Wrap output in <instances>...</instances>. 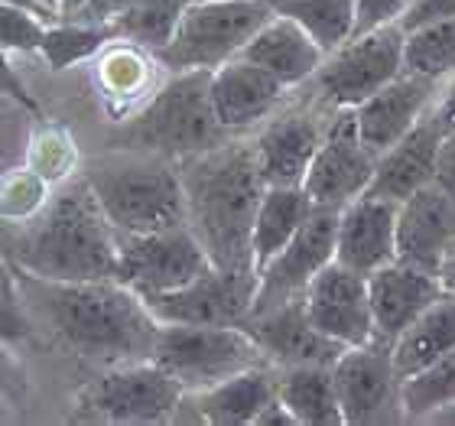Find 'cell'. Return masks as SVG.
Segmentation results:
<instances>
[{"label":"cell","instance_id":"6da1fadb","mask_svg":"<svg viewBox=\"0 0 455 426\" xmlns=\"http://www.w3.org/2000/svg\"><path fill=\"white\" fill-rule=\"evenodd\" d=\"M23 303H33L59 342L101 365L147 361L160 322L140 293L121 280L59 284L23 274Z\"/></svg>","mask_w":455,"mask_h":426},{"label":"cell","instance_id":"7a4b0ae2","mask_svg":"<svg viewBox=\"0 0 455 426\" xmlns=\"http://www.w3.org/2000/svg\"><path fill=\"white\" fill-rule=\"evenodd\" d=\"M176 166L186 196V225L199 237L212 267L254 274L251 231L267 189L257 170L254 143H219Z\"/></svg>","mask_w":455,"mask_h":426},{"label":"cell","instance_id":"3957f363","mask_svg":"<svg viewBox=\"0 0 455 426\" xmlns=\"http://www.w3.org/2000/svg\"><path fill=\"white\" fill-rule=\"evenodd\" d=\"M13 257L23 274L43 280H117V228L78 176L52 196L33 225H27Z\"/></svg>","mask_w":455,"mask_h":426},{"label":"cell","instance_id":"277c9868","mask_svg":"<svg viewBox=\"0 0 455 426\" xmlns=\"http://www.w3.org/2000/svg\"><path fill=\"white\" fill-rule=\"evenodd\" d=\"M82 180L117 235H147L160 228L186 225L180 166L160 153L124 147L85 163Z\"/></svg>","mask_w":455,"mask_h":426},{"label":"cell","instance_id":"5b68a950","mask_svg":"<svg viewBox=\"0 0 455 426\" xmlns=\"http://www.w3.org/2000/svg\"><path fill=\"white\" fill-rule=\"evenodd\" d=\"M209 85V68L172 72L170 82L121 131V143L131 150L160 153L172 163L225 143L228 131L215 117Z\"/></svg>","mask_w":455,"mask_h":426},{"label":"cell","instance_id":"8992f818","mask_svg":"<svg viewBox=\"0 0 455 426\" xmlns=\"http://www.w3.org/2000/svg\"><path fill=\"white\" fill-rule=\"evenodd\" d=\"M150 361H156L170 378L180 381L186 394L215 388L237 371L267 365L264 351L244 326H186L160 322Z\"/></svg>","mask_w":455,"mask_h":426},{"label":"cell","instance_id":"52a82bcc","mask_svg":"<svg viewBox=\"0 0 455 426\" xmlns=\"http://www.w3.org/2000/svg\"><path fill=\"white\" fill-rule=\"evenodd\" d=\"M274 17L267 0H189L176 36L156 52V62L170 72L209 68L241 56L247 39Z\"/></svg>","mask_w":455,"mask_h":426},{"label":"cell","instance_id":"ba28073f","mask_svg":"<svg viewBox=\"0 0 455 426\" xmlns=\"http://www.w3.org/2000/svg\"><path fill=\"white\" fill-rule=\"evenodd\" d=\"M186 390L156 361H127L88 384L76 400L72 420L98 423H163L182 407Z\"/></svg>","mask_w":455,"mask_h":426},{"label":"cell","instance_id":"9c48e42d","mask_svg":"<svg viewBox=\"0 0 455 426\" xmlns=\"http://www.w3.org/2000/svg\"><path fill=\"white\" fill-rule=\"evenodd\" d=\"M403 72V27L387 23L345 39L315 68V92L332 108H358Z\"/></svg>","mask_w":455,"mask_h":426},{"label":"cell","instance_id":"30bf717a","mask_svg":"<svg viewBox=\"0 0 455 426\" xmlns=\"http://www.w3.org/2000/svg\"><path fill=\"white\" fill-rule=\"evenodd\" d=\"M209 267V254L202 251L189 225L160 228L147 235H117V280L143 300L170 293Z\"/></svg>","mask_w":455,"mask_h":426},{"label":"cell","instance_id":"8fae6325","mask_svg":"<svg viewBox=\"0 0 455 426\" xmlns=\"http://www.w3.org/2000/svg\"><path fill=\"white\" fill-rule=\"evenodd\" d=\"M374 166L378 157L361 141L355 108H335V117L325 124L323 143L309 163L303 189L319 209H341L368 192Z\"/></svg>","mask_w":455,"mask_h":426},{"label":"cell","instance_id":"7c38bea8","mask_svg":"<svg viewBox=\"0 0 455 426\" xmlns=\"http://www.w3.org/2000/svg\"><path fill=\"white\" fill-rule=\"evenodd\" d=\"M335 231H339V209H319L315 205L303 228L290 237L283 251H276L257 274V293L251 316L267 313L274 306L290 300H303L306 286L325 264L335 261Z\"/></svg>","mask_w":455,"mask_h":426},{"label":"cell","instance_id":"4fadbf2b","mask_svg":"<svg viewBox=\"0 0 455 426\" xmlns=\"http://www.w3.org/2000/svg\"><path fill=\"white\" fill-rule=\"evenodd\" d=\"M257 293V274H231L209 267L196 280L170 293L147 296L156 322H186V326H241L251 316Z\"/></svg>","mask_w":455,"mask_h":426},{"label":"cell","instance_id":"5bb4252c","mask_svg":"<svg viewBox=\"0 0 455 426\" xmlns=\"http://www.w3.org/2000/svg\"><path fill=\"white\" fill-rule=\"evenodd\" d=\"M332 378L345 423H378L387 410L400 414V381L390 361V345L384 342L371 339L345 349L332 365Z\"/></svg>","mask_w":455,"mask_h":426},{"label":"cell","instance_id":"9a60e30c","mask_svg":"<svg viewBox=\"0 0 455 426\" xmlns=\"http://www.w3.org/2000/svg\"><path fill=\"white\" fill-rule=\"evenodd\" d=\"M303 306L315 329L345 349L374 339L368 277L339 264V261L325 264L313 277V284L306 286L303 293Z\"/></svg>","mask_w":455,"mask_h":426},{"label":"cell","instance_id":"2e32d148","mask_svg":"<svg viewBox=\"0 0 455 426\" xmlns=\"http://www.w3.org/2000/svg\"><path fill=\"white\" fill-rule=\"evenodd\" d=\"M247 335L260 345L264 358L276 368H296V365H335L345 345L323 335L313 319L306 316L303 300H290L274 306L267 313H254L241 322Z\"/></svg>","mask_w":455,"mask_h":426},{"label":"cell","instance_id":"e0dca14e","mask_svg":"<svg viewBox=\"0 0 455 426\" xmlns=\"http://www.w3.org/2000/svg\"><path fill=\"white\" fill-rule=\"evenodd\" d=\"M368 296L371 316H374V339L390 345L410 322L419 313H427L443 296V284L433 270L394 257L390 264L378 267L368 277Z\"/></svg>","mask_w":455,"mask_h":426},{"label":"cell","instance_id":"ac0fdd59","mask_svg":"<svg viewBox=\"0 0 455 426\" xmlns=\"http://www.w3.org/2000/svg\"><path fill=\"white\" fill-rule=\"evenodd\" d=\"M397 257V202L358 196L339 209L335 261L371 277Z\"/></svg>","mask_w":455,"mask_h":426},{"label":"cell","instance_id":"d6986e66","mask_svg":"<svg viewBox=\"0 0 455 426\" xmlns=\"http://www.w3.org/2000/svg\"><path fill=\"white\" fill-rule=\"evenodd\" d=\"M436 82L419 78L413 72H400L397 78H390L387 85L364 98L355 108V121H358V133L364 147L374 157L394 147L413 124L427 111H433V95H436Z\"/></svg>","mask_w":455,"mask_h":426},{"label":"cell","instance_id":"ffe728a7","mask_svg":"<svg viewBox=\"0 0 455 426\" xmlns=\"http://www.w3.org/2000/svg\"><path fill=\"white\" fill-rule=\"evenodd\" d=\"M455 245V199L429 182L397 205V257L439 274L446 251Z\"/></svg>","mask_w":455,"mask_h":426},{"label":"cell","instance_id":"44dd1931","mask_svg":"<svg viewBox=\"0 0 455 426\" xmlns=\"http://www.w3.org/2000/svg\"><path fill=\"white\" fill-rule=\"evenodd\" d=\"M439 141H443V127L436 124L433 111H427L394 147H387L378 157L368 196H378V199L397 202L400 205L417 189L429 186L433 173H436Z\"/></svg>","mask_w":455,"mask_h":426},{"label":"cell","instance_id":"7402d4cb","mask_svg":"<svg viewBox=\"0 0 455 426\" xmlns=\"http://www.w3.org/2000/svg\"><path fill=\"white\" fill-rule=\"evenodd\" d=\"M325 127L309 111L280 114L267 124L254 141V157L260 180L267 186H303Z\"/></svg>","mask_w":455,"mask_h":426},{"label":"cell","instance_id":"603a6c76","mask_svg":"<svg viewBox=\"0 0 455 426\" xmlns=\"http://www.w3.org/2000/svg\"><path fill=\"white\" fill-rule=\"evenodd\" d=\"M212 108L225 131H244L251 124L270 117L286 88L267 68L251 59L235 56L212 72Z\"/></svg>","mask_w":455,"mask_h":426},{"label":"cell","instance_id":"cb8c5ba5","mask_svg":"<svg viewBox=\"0 0 455 426\" xmlns=\"http://www.w3.org/2000/svg\"><path fill=\"white\" fill-rule=\"evenodd\" d=\"M241 56L251 59L254 66L267 68L283 88H296L315 76L325 52L303 27H296L293 20L274 13L254 36L247 39Z\"/></svg>","mask_w":455,"mask_h":426},{"label":"cell","instance_id":"d4e9b609","mask_svg":"<svg viewBox=\"0 0 455 426\" xmlns=\"http://www.w3.org/2000/svg\"><path fill=\"white\" fill-rule=\"evenodd\" d=\"M276 400V378L264 365L244 368L219 381L215 388H205L192 394L196 414L202 423L212 426H251L264 414L267 404Z\"/></svg>","mask_w":455,"mask_h":426},{"label":"cell","instance_id":"484cf974","mask_svg":"<svg viewBox=\"0 0 455 426\" xmlns=\"http://www.w3.org/2000/svg\"><path fill=\"white\" fill-rule=\"evenodd\" d=\"M449 349H455V300L443 293L427 313H419L390 342V361H394L397 381L403 384L407 378L419 374Z\"/></svg>","mask_w":455,"mask_h":426},{"label":"cell","instance_id":"4316f807","mask_svg":"<svg viewBox=\"0 0 455 426\" xmlns=\"http://www.w3.org/2000/svg\"><path fill=\"white\" fill-rule=\"evenodd\" d=\"M313 199L303 186H267L260 196L251 231V254H254V274L264 270V264L276 251L290 245V237L303 228V221L313 212Z\"/></svg>","mask_w":455,"mask_h":426},{"label":"cell","instance_id":"83f0119b","mask_svg":"<svg viewBox=\"0 0 455 426\" xmlns=\"http://www.w3.org/2000/svg\"><path fill=\"white\" fill-rule=\"evenodd\" d=\"M276 398L296 423L303 426H341V407L335 394L332 365H296L276 378Z\"/></svg>","mask_w":455,"mask_h":426},{"label":"cell","instance_id":"f1b7e54d","mask_svg":"<svg viewBox=\"0 0 455 426\" xmlns=\"http://www.w3.org/2000/svg\"><path fill=\"white\" fill-rule=\"evenodd\" d=\"M276 17L293 20L323 46L329 56L355 33V7L358 0H267Z\"/></svg>","mask_w":455,"mask_h":426},{"label":"cell","instance_id":"f546056e","mask_svg":"<svg viewBox=\"0 0 455 426\" xmlns=\"http://www.w3.org/2000/svg\"><path fill=\"white\" fill-rule=\"evenodd\" d=\"M186 7H189V0H133L131 7L111 20V27L117 39L156 56L176 36Z\"/></svg>","mask_w":455,"mask_h":426},{"label":"cell","instance_id":"4dcf8cb0","mask_svg":"<svg viewBox=\"0 0 455 426\" xmlns=\"http://www.w3.org/2000/svg\"><path fill=\"white\" fill-rule=\"evenodd\" d=\"M403 68L429 82L455 76V17L403 29Z\"/></svg>","mask_w":455,"mask_h":426},{"label":"cell","instance_id":"1f68e13d","mask_svg":"<svg viewBox=\"0 0 455 426\" xmlns=\"http://www.w3.org/2000/svg\"><path fill=\"white\" fill-rule=\"evenodd\" d=\"M117 33H114L111 23H92V20H62V23H52L43 33V59H46L52 72H66L68 66L76 62H85V59H95L108 43H114Z\"/></svg>","mask_w":455,"mask_h":426},{"label":"cell","instance_id":"d6a6232c","mask_svg":"<svg viewBox=\"0 0 455 426\" xmlns=\"http://www.w3.org/2000/svg\"><path fill=\"white\" fill-rule=\"evenodd\" d=\"M449 404H455V349L400 384V414L407 420H433Z\"/></svg>","mask_w":455,"mask_h":426},{"label":"cell","instance_id":"836d02e7","mask_svg":"<svg viewBox=\"0 0 455 426\" xmlns=\"http://www.w3.org/2000/svg\"><path fill=\"white\" fill-rule=\"evenodd\" d=\"M98 78L101 88L111 95L131 98L147 85V59L140 56V46H111L108 43L98 52Z\"/></svg>","mask_w":455,"mask_h":426},{"label":"cell","instance_id":"e575fe53","mask_svg":"<svg viewBox=\"0 0 455 426\" xmlns=\"http://www.w3.org/2000/svg\"><path fill=\"white\" fill-rule=\"evenodd\" d=\"M46 23L36 10L0 0V49L7 52H39Z\"/></svg>","mask_w":455,"mask_h":426},{"label":"cell","instance_id":"d590c367","mask_svg":"<svg viewBox=\"0 0 455 426\" xmlns=\"http://www.w3.org/2000/svg\"><path fill=\"white\" fill-rule=\"evenodd\" d=\"M33 339V322H29L23 293H20L17 280L7 274V267H0V342L17 349Z\"/></svg>","mask_w":455,"mask_h":426},{"label":"cell","instance_id":"8d00e7d4","mask_svg":"<svg viewBox=\"0 0 455 426\" xmlns=\"http://www.w3.org/2000/svg\"><path fill=\"white\" fill-rule=\"evenodd\" d=\"M413 0H358L355 7V33L351 36H361V33H371L378 27H387V23H400L403 13L410 10Z\"/></svg>","mask_w":455,"mask_h":426},{"label":"cell","instance_id":"74e56055","mask_svg":"<svg viewBox=\"0 0 455 426\" xmlns=\"http://www.w3.org/2000/svg\"><path fill=\"white\" fill-rule=\"evenodd\" d=\"M27 390H29L27 371H23V365H20L17 351L0 342V398L20 404V400L27 398Z\"/></svg>","mask_w":455,"mask_h":426},{"label":"cell","instance_id":"f35d334b","mask_svg":"<svg viewBox=\"0 0 455 426\" xmlns=\"http://www.w3.org/2000/svg\"><path fill=\"white\" fill-rule=\"evenodd\" d=\"M0 98H10L13 105L27 108L29 114H39V101L33 98L29 85L20 78V72L10 66L7 59V49H0Z\"/></svg>","mask_w":455,"mask_h":426},{"label":"cell","instance_id":"ab89813d","mask_svg":"<svg viewBox=\"0 0 455 426\" xmlns=\"http://www.w3.org/2000/svg\"><path fill=\"white\" fill-rule=\"evenodd\" d=\"M446 17H455V0H413L410 10L403 13V20H400V27L413 29L429 23V20H446Z\"/></svg>","mask_w":455,"mask_h":426},{"label":"cell","instance_id":"60d3db41","mask_svg":"<svg viewBox=\"0 0 455 426\" xmlns=\"http://www.w3.org/2000/svg\"><path fill=\"white\" fill-rule=\"evenodd\" d=\"M433 182L439 189L455 199V127L443 133L439 141V153H436V173H433Z\"/></svg>","mask_w":455,"mask_h":426},{"label":"cell","instance_id":"b9f144b4","mask_svg":"<svg viewBox=\"0 0 455 426\" xmlns=\"http://www.w3.org/2000/svg\"><path fill=\"white\" fill-rule=\"evenodd\" d=\"M133 0H92L85 7V13L78 20H92V23H111L117 13H124V10L131 7Z\"/></svg>","mask_w":455,"mask_h":426},{"label":"cell","instance_id":"7bdbcfd3","mask_svg":"<svg viewBox=\"0 0 455 426\" xmlns=\"http://www.w3.org/2000/svg\"><path fill=\"white\" fill-rule=\"evenodd\" d=\"M433 117H436V124L443 127V133L455 127V76H452V85H449L446 92H443V98L433 105Z\"/></svg>","mask_w":455,"mask_h":426},{"label":"cell","instance_id":"ee69618b","mask_svg":"<svg viewBox=\"0 0 455 426\" xmlns=\"http://www.w3.org/2000/svg\"><path fill=\"white\" fill-rule=\"evenodd\" d=\"M257 426H296V417L280 404V398H276L274 404H267L264 414L257 417Z\"/></svg>","mask_w":455,"mask_h":426},{"label":"cell","instance_id":"f6af8a7d","mask_svg":"<svg viewBox=\"0 0 455 426\" xmlns=\"http://www.w3.org/2000/svg\"><path fill=\"white\" fill-rule=\"evenodd\" d=\"M439 284H443V293L455 300V245L449 247L443 264H439Z\"/></svg>","mask_w":455,"mask_h":426},{"label":"cell","instance_id":"bcb514c9","mask_svg":"<svg viewBox=\"0 0 455 426\" xmlns=\"http://www.w3.org/2000/svg\"><path fill=\"white\" fill-rule=\"evenodd\" d=\"M4 4H20V7H29V10H36L39 17H49V13H52L49 0H4Z\"/></svg>","mask_w":455,"mask_h":426},{"label":"cell","instance_id":"7dc6e473","mask_svg":"<svg viewBox=\"0 0 455 426\" xmlns=\"http://www.w3.org/2000/svg\"><path fill=\"white\" fill-rule=\"evenodd\" d=\"M13 400H7V398H0V423H13L17 420V414H13Z\"/></svg>","mask_w":455,"mask_h":426},{"label":"cell","instance_id":"c3c4849f","mask_svg":"<svg viewBox=\"0 0 455 426\" xmlns=\"http://www.w3.org/2000/svg\"><path fill=\"white\" fill-rule=\"evenodd\" d=\"M433 420H436V423H452L455 426V404H449L446 410H439V414Z\"/></svg>","mask_w":455,"mask_h":426}]
</instances>
